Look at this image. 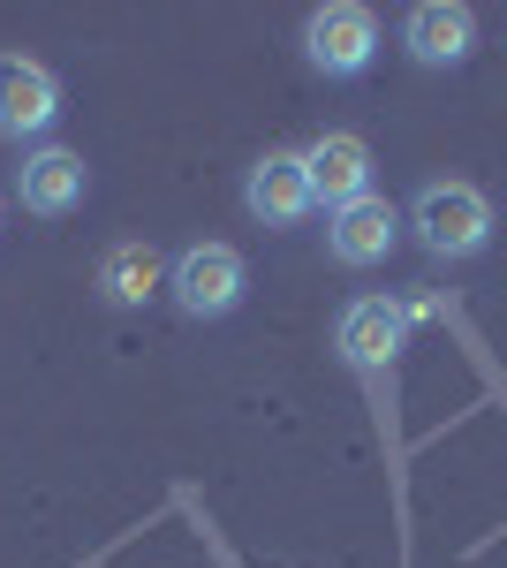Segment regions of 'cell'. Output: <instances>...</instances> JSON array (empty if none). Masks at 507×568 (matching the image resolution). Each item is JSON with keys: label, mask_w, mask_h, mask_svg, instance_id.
Returning <instances> with one entry per match:
<instances>
[{"label": "cell", "mask_w": 507, "mask_h": 568, "mask_svg": "<svg viewBox=\"0 0 507 568\" xmlns=\"http://www.w3.org/2000/svg\"><path fill=\"white\" fill-rule=\"evenodd\" d=\"M409 227H417V243L432 258H447V265L477 258L493 243V197L477 182H424L409 197Z\"/></svg>", "instance_id": "6da1fadb"}, {"label": "cell", "mask_w": 507, "mask_h": 568, "mask_svg": "<svg viewBox=\"0 0 507 568\" xmlns=\"http://www.w3.org/2000/svg\"><path fill=\"white\" fill-rule=\"evenodd\" d=\"M243 288H251V265L235 243H190L168 273V296L182 318H227L243 304Z\"/></svg>", "instance_id": "7a4b0ae2"}, {"label": "cell", "mask_w": 507, "mask_h": 568, "mask_svg": "<svg viewBox=\"0 0 507 568\" xmlns=\"http://www.w3.org/2000/svg\"><path fill=\"white\" fill-rule=\"evenodd\" d=\"M372 53H379V16H372L364 0H326V8H311V23H303V61H311L318 77H364Z\"/></svg>", "instance_id": "3957f363"}, {"label": "cell", "mask_w": 507, "mask_h": 568, "mask_svg": "<svg viewBox=\"0 0 507 568\" xmlns=\"http://www.w3.org/2000/svg\"><path fill=\"white\" fill-rule=\"evenodd\" d=\"M61 122V77L31 53H0V136L31 144Z\"/></svg>", "instance_id": "277c9868"}, {"label": "cell", "mask_w": 507, "mask_h": 568, "mask_svg": "<svg viewBox=\"0 0 507 568\" xmlns=\"http://www.w3.org/2000/svg\"><path fill=\"white\" fill-rule=\"evenodd\" d=\"M402 334H409V311L394 304V296H356L334 326V349L348 356V372L379 379V372H394V356H402Z\"/></svg>", "instance_id": "5b68a950"}, {"label": "cell", "mask_w": 507, "mask_h": 568, "mask_svg": "<svg viewBox=\"0 0 507 568\" xmlns=\"http://www.w3.org/2000/svg\"><path fill=\"white\" fill-rule=\"evenodd\" d=\"M303 175H311V197L326 213H348L372 197V144L356 130H326L318 144H303Z\"/></svg>", "instance_id": "8992f818"}, {"label": "cell", "mask_w": 507, "mask_h": 568, "mask_svg": "<svg viewBox=\"0 0 507 568\" xmlns=\"http://www.w3.org/2000/svg\"><path fill=\"white\" fill-rule=\"evenodd\" d=\"M84 190H91V168H84V152H69V144H39L16 168V197H23V213H39V220H69L84 205Z\"/></svg>", "instance_id": "52a82bcc"}, {"label": "cell", "mask_w": 507, "mask_h": 568, "mask_svg": "<svg viewBox=\"0 0 507 568\" xmlns=\"http://www.w3.org/2000/svg\"><path fill=\"white\" fill-rule=\"evenodd\" d=\"M402 45H409L417 69H463L469 53H477V16H469L463 0H417L402 16Z\"/></svg>", "instance_id": "ba28073f"}, {"label": "cell", "mask_w": 507, "mask_h": 568, "mask_svg": "<svg viewBox=\"0 0 507 568\" xmlns=\"http://www.w3.org/2000/svg\"><path fill=\"white\" fill-rule=\"evenodd\" d=\"M243 205H251V220H265V227H296V220L318 213L311 175H303V152H265L251 168V182H243Z\"/></svg>", "instance_id": "9c48e42d"}, {"label": "cell", "mask_w": 507, "mask_h": 568, "mask_svg": "<svg viewBox=\"0 0 507 568\" xmlns=\"http://www.w3.org/2000/svg\"><path fill=\"white\" fill-rule=\"evenodd\" d=\"M402 227H409V220L394 213L386 197H364V205H348V213H326V251H334V265L364 273V265H379L386 251L402 243Z\"/></svg>", "instance_id": "30bf717a"}, {"label": "cell", "mask_w": 507, "mask_h": 568, "mask_svg": "<svg viewBox=\"0 0 507 568\" xmlns=\"http://www.w3.org/2000/svg\"><path fill=\"white\" fill-rule=\"evenodd\" d=\"M174 265L152 251V243H114L107 258H99V296L107 304H144V296H160L168 288Z\"/></svg>", "instance_id": "8fae6325"}, {"label": "cell", "mask_w": 507, "mask_h": 568, "mask_svg": "<svg viewBox=\"0 0 507 568\" xmlns=\"http://www.w3.org/2000/svg\"><path fill=\"white\" fill-rule=\"evenodd\" d=\"M0 205H8V197H0Z\"/></svg>", "instance_id": "7c38bea8"}]
</instances>
